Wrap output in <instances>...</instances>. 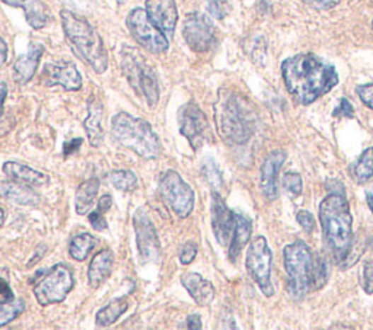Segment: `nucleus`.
Here are the masks:
<instances>
[{"label": "nucleus", "mask_w": 373, "mask_h": 330, "mask_svg": "<svg viewBox=\"0 0 373 330\" xmlns=\"http://www.w3.org/2000/svg\"><path fill=\"white\" fill-rule=\"evenodd\" d=\"M0 198H5L13 204L23 207H37L40 204V195L33 189V187L12 179L9 182H0Z\"/></svg>", "instance_id": "obj_21"}, {"label": "nucleus", "mask_w": 373, "mask_h": 330, "mask_svg": "<svg viewBox=\"0 0 373 330\" xmlns=\"http://www.w3.org/2000/svg\"><path fill=\"white\" fill-rule=\"evenodd\" d=\"M184 40L195 53H207L216 44L213 22L202 12H193L184 20Z\"/></svg>", "instance_id": "obj_13"}, {"label": "nucleus", "mask_w": 373, "mask_h": 330, "mask_svg": "<svg viewBox=\"0 0 373 330\" xmlns=\"http://www.w3.org/2000/svg\"><path fill=\"white\" fill-rule=\"evenodd\" d=\"M146 13L155 27L171 41L178 22L176 0H146Z\"/></svg>", "instance_id": "obj_17"}, {"label": "nucleus", "mask_w": 373, "mask_h": 330, "mask_svg": "<svg viewBox=\"0 0 373 330\" xmlns=\"http://www.w3.org/2000/svg\"><path fill=\"white\" fill-rule=\"evenodd\" d=\"M356 93L360 98L362 102L373 111V83H366L360 85L356 88Z\"/></svg>", "instance_id": "obj_38"}, {"label": "nucleus", "mask_w": 373, "mask_h": 330, "mask_svg": "<svg viewBox=\"0 0 373 330\" xmlns=\"http://www.w3.org/2000/svg\"><path fill=\"white\" fill-rule=\"evenodd\" d=\"M111 136L118 146L146 160H155L161 155V140L146 119L118 112L111 121Z\"/></svg>", "instance_id": "obj_5"}, {"label": "nucleus", "mask_w": 373, "mask_h": 330, "mask_svg": "<svg viewBox=\"0 0 373 330\" xmlns=\"http://www.w3.org/2000/svg\"><path fill=\"white\" fill-rule=\"evenodd\" d=\"M363 291L366 294H373V259L366 261L363 265Z\"/></svg>", "instance_id": "obj_37"}, {"label": "nucleus", "mask_w": 373, "mask_h": 330, "mask_svg": "<svg viewBox=\"0 0 373 330\" xmlns=\"http://www.w3.org/2000/svg\"><path fill=\"white\" fill-rule=\"evenodd\" d=\"M4 173L9 179L30 187H44L50 182L48 175L38 172L30 166L21 165L18 162H6L4 165Z\"/></svg>", "instance_id": "obj_22"}, {"label": "nucleus", "mask_w": 373, "mask_h": 330, "mask_svg": "<svg viewBox=\"0 0 373 330\" xmlns=\"http://www.w3.org/2000/svg\"><path fill=\"white\" fill-rule=\"evenodd\" d=\"M352 173L359 184H365L373 176V147H367L359 160L352 166Z\"/></svg>", "instance_id": "obj_31"}, {"label": "nucleus", "mask_w": 373, "mask_h": 330, "mask_svg": "<svg viewBox=\"0 0 373 330\" xmlns=\"http://www.w3.org/2000/svg\"><path fill=\"white\" fill-rule=\"evenodd\" d=\"M184 327H187V329H193V330H200V329L203 327V326H202V319H200V316H198V314H191V316H188L187 320H185Z\"/></svg>", "instance_id": "obj_48"}, {"label": "nucleus", "mask_w": 373, "mask_h": 330, "mask_svg": "<svg viewBox=\"0 0 373 330\" xmlns=\"http://www.w3.org/2000/svg\"><path fill=\"white\" fill-rule=\"evenodd\" d=\"M181 284L187 290V293L193 297L197 306L207 307L213 302L216 291L210 281L203 278L200 273L187 272L181 275Z\"/></svg>", "instance_id": "obj_19"}, {"label": "nucleus", "mask_w": 373, "mask_h": 330, "mask_svg": "<svg viewBox=\"0 0 373 330\" xmlns=\"http://www.w3.org/2000/svg\"><path fill=\"white\" fill-rule=\"evenodd\" d=\"M126 23L134 41L146 48L149 53L161 54L169 48V40L149 19L144 9H133L127 16Z\"/></svg>", "instance_id": "obj_10"}, {"label": "nucleus", "mask_w": 373, "mask_h": 330, "mask_svg": "<svg viewBox=\"0 0 373 330\" xmlns=\"http://www.w3.org/2000/svg\"><path fill=\"white\" fill-rule=\"evenodd\" d=\"M207 9L214 19H225L231 11V0H207Z\"/></svg>", "instance_id": "obj_36"}, {"label": "nucleus", "mask_w": 373, "mask_h": 330, "mask_svg": "<svg viewBox=\"0 0 373 330\" xmlns=\"http://www.w3.org/2000/svg\"><path fill=\"white\" fill-rule=\"evenodd\" d=\"M88 218H89L91 225L95 228V230H98V232H104V230H107V228H108V223L104 218V213H101L99 210L91 213Z\"/></svg>", "instance_id": "obj_41"}, {"label": "nucleus", "mask_w": 373, "mask_h": 330, "mask_svg": "<svg viewBox=\"0 0 373 330\" xmlns=\"http://www.w3.org/2000/svg\"><path fill=\"white\" fill-rule=\"evenodd\" d=\"M127 309H129V302L126 300H122V298L114 300L113 302L108 304V306H105L104 309H101L96 313V317H95L96 326L108 327L114 324L124 313L127 312Z\"/></svg>", "instance_id": "obj_28"}, {"label": "nucleus", "mask_w": 373, "mask_h": 330, "mask_svg": "<svg viewBox=\"0 0 373 330\" xmlns=\"http://www.w3.org/2000/svg\"><path fill=\"white\" fill-rule=\"evenodd\" d=\"M159 194L165 204L180 218H187L194 208V191L178 172L166 170L159 179Z\"/></svg>", "instance_id": "obj_9"}, {"label": "nucleus", "mask_w": 373, "mask_h": 330, "mask_svg": "<svg viewBox=\"0 0 373 330\" xmlns=\"http://www.w3.org/2000/svg\"><path fill=\"white\" fill-rule=\"evenodd\" d=\"M366 201H367V206H369L370 211L373 213V187L367 188V191H366Z\"/></svg>", "instance_id": "obj_51"}, {"label": "nucleus", "mask_w": 373, "mask_h": 330, "mask_svg": "<svg viewBox=\"0 0 373 330\" xmlns=\"http://www.w3.org/2000/svg\"><path fill=\"white\" fill-rule=\"evenodd\" d=\"M328 191L319 206V221L334 261L343 264L352 249L353 217L341 182L337 181L335 189L328 188Z\"/></svg>", "instance_id": "obj_2"}, {"label": "nucleus", "mask_w": 373, "mask_h": 330, "mask_svg": "<svg viewBox=\"0 0 373 330\" xmlns=\"http://www.w3.org/2000/svg\"><path fill=\"white\" fill-rule=\"evenodd\" d=\"M74 287V278L69 266L57 264L41 276L34 287V295L42 307L52 306L66 300Z\"/></svg>", "instance_id": "obj_8"}, {"label": "nucleus", "mask_w": 373, "mask_h": 330, "mask_svg": "<svg viewBox=\"0 0 373 330\" xmlns=\"http://www.w3.org/2000/svg\"><path fill=\"white\" fill-rule=\"evenodd\" d=\"M283 187L292 196H299L302 194L304 181L297 172H287L283 176Z\"/></svg>", "instance_id": "obj_34"}, {"label": "nucleus", "mask_w": 373, "mask_h": 330, "mask_svg": "<svg viewBox=\"0 0 373 330\" xmlns=\"http://www.w3.org/2000/svg\"><path fill=\"white\" fill-rule=\"evenodd\" d=\"M202 170H203V175L206 177L207 184L212 188V192H220V189L223 187V176H222V172H220L217 163L214 162V159H212V158L203 159Z\"/></svg>", "instance_id": "obj_33"}, {"label": "nucleus", "mask_w": 373, "mask_h": 330, "mask_svg": "<svg viewBox=\"0 0 373 330\" xmlns=\"http://www.w3.org/2000/svg\"><path fill=\"white\" fill-rule=\"evenodd\" d=\"M111 207H113V198H111V195L105 194V195H103L101 198H99V202H98V210L99 211L105 214V213H108L111 210Z\"/></svg>", "instance_id": "obj_47"}, {"label": "nucleus", "mask_w": 373, "mask_h": 330, "mask_svg": "<svg viewBox=\"0 0 373 330\" xmlns=\"http://www.w3.org/2000/svg\"><path fill=\"white\" fill-rule=\"evenodd\" d=\"M212 227L219 244H231L235 232V213L228 208L219 192H213L212 196Z\"/></svg>", "instance_id": "obj_16"}, {"label": "nucleus", "mask_w": 373, "mask_h": 330, "mask_svg": "<svg viewBox=\"0 0 373 330\" xmlns=\"http://www.w3.org/2000/svg\"><path fill=\"white\" fill-rule=\"evenodd\" d=\"M251 233H253V224L250 218H246L239 213H235V232L232 242L229 244V258L232 262L236 261L245 244L251 240Z\"/></svg>", "instance_id": "obj_25"}, {"label": "nucleus", "mask_w": 373, "mask_h": 330, "mask_svg": "<svg viewBox=\"0 0 373 330\" xmlns=\"http://www.w3.org/2000/svg\"><path fill=\"white\" fill-rule=\"evenodd\" d=\"M0 295H4L5 298H13V294L9 285L8 271L5 272V275H0Z\"/></svg>", "instance_id": "obj_46"}, {"label": "nucleus", "mask_w": 373, "mask_h": 330, "mask_svg": "<svg viewBox=\"0 0 373 330\" xmlns=\"http://www.w3.org/2000/svg\"><path fill=\"white\" fill-rule=\"evenodd\" d=\"M63 31L76 53L93 71L103 74L108 69V54L103 38L95 31L92 25L69 9L60 12Z\"/></svg>", "instance_id": "obj_4"}, {"label": "nucleus", "mask_w": 373, "mask_h": 330, "mask_svg": "<svg viewBox=\"0 0 373 330\" xmlns=\"http://www.w3.org/2000/svg\"><path fill=\"white\" fill-rule=\"evenodd\" d=\"M118 4H124V2H127V0H117Z\"/></svg>", "instance_id": "obj_54"}, {"label": "nucleus", "mask_w": 373, "mask_h": 330, "mask_svg": "<svg viewBox=\"0 0 373 330\" xmlns=\"http://www.w3.org/2000/svg\"><path fill=\"white\" fill-rule=\"evenodd\" d=\"M121 69L132 89L143 96L149 107L155 108L159 102L158 74L137 48L130 45L121 48Z\"/></svg>", "instance_id": "obj_6"}, {"label": "nucleus", "mask_w": 373, "mask_h": 330, "mask_svg": "<svg viewBox=\"0 0 373 330\" xmlns=\"http://www.w3.org/2000/svg\"><path fill=\"white\" fill-rule=\"evenodd\" d=\"M114 264V257L113 252L108 249H104L92 258L89 268H88V281L91 288H98L99 285H103L107 278L111 273Z\"/></svg>", "instance_id": "obj_24"}, {"label": "nucleus", "mask_w": 373, "mask_h": 330, "mask_svg": "<svg viewBox=\"0 0 373 330\" xmlns=\"http://www.w3.org/2000/svg\"><path fill=\"white\" fill-rule=\"evenodd\" d=\"M333 115L337 118H355V108L353 105L347 100L345 98H341L340 99V104H338V108L333 112Z\"/></svg>", "instance_id": "obj_40"}, {"label": "nucleus", "mask_w": 373, "mask_h": 330, "mask_svg": "<svg viewBox=\"0 0 373 330\" xmlns=\"http://www.w3.org/2000/svg\"><path fill=\"white\" fill-rule=\"evenodd\" d=\"M296 220H297V223L301 224V227L304 228V230L308 232V233H311L315 228V220H314V216L309 211H299L296 216Z\"/></svg>", "instance_id": "obj_43"}, {"label": "nucleus", "mask_w": 373, "mask_h": 330, "mask_svg": "<svg viewBox=\"0 0 373 330\" xmlns=\"http://www.w3.org/2000/svg\"><path fill=\"white\" fill-rule=\"evenodd\" d=\"M304 2L315 11H330L340 4V0H304Z\"/></svg>", "instance_id": "obj_42"}, {"label": "nucleus", "mask_w": 373, "mask_h": 330, "mask_svg": "<svg viewBox=\"0 0 373 330\" xmlns=\"http://www.w3.org/2000/svg\"><path fill=\"white\" fill-rule=\"evenodd\" d=\"M282 76L287 92L299 105H311L340 82L335 67L311 53L286 59Z\"/></svg>", "instance_id": "obj_1"}, {"label": "nucleus", "mask_w": 373, "mask_h": 330, "mask_svg": "<svg viewBox=\"0 0 373 330\" xmlns=\"http://www.w3.org/2000/svg\"><path fill=\"white\" fill-rule=\"evenodd\" d=\"M271 262L272 255L265 237H256L246 253V269L265 297H272L275 294L271 284Z\"/></svg>", "instance_id": "obj_11"}, {"label": "nucleus", "mask_w": 373, "mask_h": 330, "mask_svg": "<svg viewBox=\"0 0 373 330\" xmlns=\"http://www.w3.org/2000/svg\"><path fill=\"white\" fill-rule=\"evenodd\" d=\"M95 246H96V239L89 233H82L71 239L69 244V255L74 261L84 262Z\"/></svg>", "instance_id": "obj_29"}, {"label": "nucleus", "mask_w": 373, "mask_h": 330, "mask_svg": "<svg viewBox=\"0 0 373 330\" xmlns=\"http://www.w3.org/2000/svg\"><path fill=\"white\" fill-rule=\"evenodd\" d=\"M99 191V179L91 177V179L82 182L74 195V210L79 216H85L93 206V201Z\"/></svg>", "instance_id": "obj_26"}, {"label": "nucleus", "mask_w": 373, "mask_h": 330, "mask_svg": "<svg viewBox=\"0 0 373 330\" xmlns=\"http://www.w3.org/2000/svg\"><path fill=\"white\" fill-rule=\"evenodd\" d=\"M22 9L30 27L34 30H41L47 27L48 22L52 20V13H50L48 6L42 0H25Z\"/></svg>", "instance_id": "obj_27"}, {"label": "nucleus", "mask_w": 373, "mask_h": 330, "mask_svg": "<svg viewBox=\"0 0 373 330\" xmlns=\"http://www.w3.org/2000/svg\"><path fill=\"white\" fill-rule=\"evenodd\" d=\"M60 2L71 12H84L89 8L92 0H60Z\"/></svg>", "instance_id": "obj_44"}, {"label": "nucleus", "mask_w": 373, "mask_h": 330, "mask_svg": "<svg viewBox=\"0 0 373 330\" xmlns=\"http://www.w3.org/2000/svg\"><path fill=\"white\" fill-rule=\"evenodd\" d=\"M108 182L118 191L122 192H133L139 187L137 176L134 172L127 170V169H120V170H111L107 175Z\"/></svg>", "instance_id": "obj_30"}, {"label": "nucleus", "mask_w": 373, "mask_h": 330, "mask_svg": "<svg viewBox=\"0 0 373 330\" xmlns=\"http://www.w3.org/2000/svg\"><path fill=\"white\" fill-rule=\"evenodd\" d=\"M8 60V45L5 40L0 37V66H4Z\"/></svg>", "instance_id": "obj_50"}, {"label": "nucleus", "mask_w": 373, "mask_h": 330, "mask_svg": "<svg viewBox=\"0 0 373 330\" xmlns=\"http://www.w3.org/2000/svg\"><path fill=\"white\" fill-rule=\"evenodd\" d=\"M180 133L188 140L191 147L197 150L203 144V134L207 129V118L195 102H187L178 111Z\"/></svg>", "instance_id": "obj_14"}, {"label": "nucleus", "mask_w": 373, "mask_h": 330, "mask_svg": "<svg viewBox=\"0 0 373 330\" xmlns=\"http://www.w3.org/2000/svg\"><path fill=\"white\" fill-rule=\"evenodd\" d=\"M285 253V268L289 276V293L294 300H302L312 288L314 257L309 246L302 240L287 244Z\"/></svg>", "instance_id": "obj_7"}, {"label": "nucleus", "mask_w": 373, "mask_h": 330, "mask_svg": "<svg viewBox=\"0 0 373 330\" xmlns=\"http://www.w3.org/2000/svg\"><path fill=\"white\" fill-rule=\"evenodd\" d=\"M327 266L326 262L322 261L321 258L314 261V273H312V288L315 290H321L327 284Z\"/></svg>", "instance_id": "obj_35"}, {"label": "nucleus", "mask_w": 373, "mask_h": 330, "mask_svg": "<svg viewBox=\"0 0 373 330\" xmlns=\"http://www.w3.org/2000/svg\"><path fill=\"white\" fill-rule=\"evenodd\" d=\"M25 312V302L21 298H8L0 302V327L16 320Z\"/></svg>", "instance_id": "obj_32"}, {"label": "nucleus", "mask_w": 373, "mask_h": 330, "mask_svg": "<svg viewBox=\"0 0 373 330\" xmlns=\"http://www.w3.org/2000/svg\"><path fill=\"white\" fill-rule=\"evenodd\" d=\"M82 143H84L82 139H73V140L64 143V146H63V156L69 158L70 155L76 153V151L81 148Z\"/></svg>", "instance_id": "obj_45"}, {"label": "nucleus", "mask_w": 373, "mask_h": 330, "mask_svg": "<svg viewBox=\"0 0 373 330\" xmlns=\"http://www.w3.org/2000/svg\"><path fill=\"white\" fill-rule=\"evenodd\" d=\"M42 54H44V45L40 42H31L28 47V52L25 54H21L13 64L15 81L19 83L30 82L34 78V74L37 73Z\"/></svg>", "instance_id": "obj_20"}, {"label": "nucleus", "mask_w": 373, "mask_h": 330, "mask_svg": "<svg viewBox=\"0 0 373 330\" xmlns=\"http://www.w3.org/2000/svg\"><path fill=\"white\" fill-rule=\"evenodd\" d=\"M41 81L45 86H62L69 92H76L82 88V76L70 61L45 64Z\"/></svg>", "instance_id": "obj_15"}, {"label": "nucleus", "mask_w": 373, "mask_h": 330, "mask_svg": "<svg viewBox=\"0 0 373 330\" xmlns=\"http://www.w3.org/2000/svg\"><path fill=\"white\" fill-rule=\"evenodd\" d=\"M286 160L283 150H275L265 158L261 166V189L268 201H275L279 195L277 175Z\"/></svg>", "instance_id": "obj_18"}, {"label": "nucleus", "mask_w": 373, "mask_h": 330, "mask_svg": "<svg viewBox=\"0 0 373 330\" xmlns=\"http://www.w3.org/2000/svg\"><path fill=\"white\" fill-rule=\"evenodd\" d=\"M214 119L223 140L231 144H243L254 134L257 112L243 95L220 92L214 105Z\"/></svg>", "instance_id": "obj_3"}, {"label": "nucleus", "mask_w": 373, "mask_h": 330, "mask_svg": "<svg viewBox=\"0 0 373 330\" xmlns=\"http://www.w3.org/2000/svg\"><path fill=\"white\" fill-rule=\"evenodd\" d=\"M103 121H104V108H103L101 100L92 98L89 100L88 117H86L84 125H85V130H86L88 137H89V143L93 147L101 146V143L104 140Z\"/></svg>", "instance_id": "obj_23"}, {"label": "nucleus", "mask_w": 373, "mask_h": 330, "mask_svg": "<svg viewBox=\"0 0 373 330\" xmlns=\"http://www.w3.org/2000/svg\"><path fill=\"white\" fill-rule=\"evenodd\" d=\"M133 227L136 233V244L140 262L146 265L156 261L161 255V243L156 227L154 225L144 207L136 210L133 216Z\"/></svg>", "instance_id": "obj_12"}, {"label": "nucleus", "mask_w": 373, "mask_h": 330, "mask_svg": "<svg viewBox=\"0 0 373 330\" xmlns=\"http://www.w3.org/2000/svg\"><path fill=\"white\" fill-rule=\"evenodd\" d=\"M2 2L12 6V8H22L25 0H2Z\"/></svg>", "instance_id": "obj_52"}, {"label": "nucleus", "mask_w": 373, "mask_h": 330, "mask_svg": "<svg viewBox=\"0 0 373 330\" xmlns=\"http://www.w3.org/2000/svg\"><path fill=\"white\" fill-rule=\"evenodd\" d=\"M197 252H198V249H197L195 243H193V242L184 243V246L180 250V261H181V264L183 265H190L195 259Z\"/></svg>", "instance_id": "obj_39"}, {"label": "nucleus", "mask_w": 373, "mask_h": 330, "mask_svg": "<svg viewBox=\"0 0 373 330\" xmlns=\"http://www.w3.org/2000/svg\"><path fill=\"white\" fill-rule=\"evenodd\" d=\"M372 28H373V20H372Z\"/></svg>", "instance_id": "obj_55"}, {"label": "nucleus", "mask_w": 373, "mask_h": 330, "mask_svg": "<svg viewBox=\"0 0 373 330\" xmlns=\"http://www.w3.org/2000/svg\"><path fill=\"white\" fill-rule=\"evenodd\" d=\"M8 96V85L5 82H0V117L4 114V104Z\"/></svg>", "instance_id": "obj_49"}, {"label": "nucleus", "mask_w": 373, "mask_h": 330, "mask_svg": "<svg viewBox=\"0 0 373 330\" xmlns=\"http://www.w3.org/2000/svg\"><path fill=\"white\" fill-rule=\"evenodd\" d=\"M4 223H5V211L0 208V227L4 225Z\"/></svg>", "instance_id": "obj_53"}]
</instances>
